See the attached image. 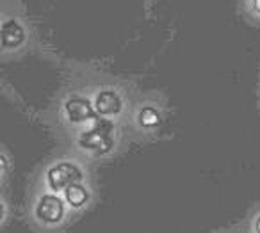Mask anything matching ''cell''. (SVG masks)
I'll return each mask as SVG.
<instances>
[{
  "label": "cell",
  "instance_id": "6da1fadb",
  "mask_svg": "<svg viewBox=\"0 0 260 233\" xmlns=\"http://www.w3.org/2000/svg\"><path fill=\"white\" fill-rule=\"evenodd\" d=\"M70 212L72 210H70L64 196L47 189V192L38 194L34 199L32 208H30V219L38 229L57 231L66 226Z\"/></svg>",
  "mask_w": 260,
  "mask_h": 233
},
{
  "label": "cell",
  "instance_id": "7a4b0ae2",
  "mask_svg": "<svg viewBox=\"0 0 260 233\" xmlns=\"http://www.w3.org/2000/svg\"><path fill=\"white\" fill-rule=\"evenodd\" d=\"M116 143V125L109 118H98L91 125L80 128L77 146L93 157L109 155Z\"/></svg>",
  "mask_w": 260,
  "mask_h": 233
},
{
  "label": "cell",
  "instance_id": "3957f363",
  "mask_svg": "<svg viewBox=\"0 0 260 233\" xmlns=\"http://www.w3.org/2000/svg\"><path fill=\"white\" fill-rule=\"evenodd\" d=\"M84 178H86L84 169L73 160H59L52 164L45 173L47 189L57 194H62L73 183L84 182Z\"/></svg>",
  "mask_w": 260,
  "mask_h": 233
},
{
  "label": "cell",
  "instance_id": "277c9868",
  "mask_svg": "<svg viewBox=\"0 0 260 233\" xmlns=\"http://www.w3.org/2000/svg\"><path fill=\"white\" fill-rule=\"evenodd\" d=\"M62 116H64L68 125L80 126V128L91 125L100 118L96 114L93 100L82 96V94H72V96L66 98L64 104H62Z\"/></svg>",
  "mask_w": 260,
  "mask_h": 233
},
{
  "label": "cell",
  "instance_id": "5b68a950",
  "mask_svg": "<svg viewBox=\"0 0 260 233\" xmlns=\"http://www.w3.org/2000/svg\"><path fill=\"white\" fill-rule=\"evenodd\" d=\"M93 104L94 109H96V114L100 118L109 119H114L125 109V102H123L121 94L116 89H111V87H104V89L96 91L93 96Z\"/></svg>",
  "mask_w": 260,
  "mask_h": 233
},
{
  "label": "cell",
  "instance_id": "8992f818",
  "mask_svg": "<svg viewBox=\"0 0 260 233\" xmlns=\"http://www.w3.org/2000/svg\"><path fill=\"white\" fill-rule=\"evenodd\" d=\"M0 34H2V48L4 50H16L27 40L25 29L16 20H6V22H2Z\"/></svg>",
  "mask_w": 260,
  "mask_h": 233
},
{
  "label": "cell",
  "instance_id": "52a82bcc",
  "mask_svg": "<svg viewBox=\"0 0 260 233\" xmlns=\"http://www.w3.org/2000/svg\"><path fill=\"white\" fill-rule=\"evenodd\" d=\"M64 196L66 203H68L70 210L72 212H82L89 207L91 203V190L86 187V183L80 182V183H73L70 185L68 189L62 192Z\"/></svg>",
  "mask_w": 260,
  "mask_h": 233
},
{
  "label": "cell",
  "instance_id": "ba28073f",
  "mask_svg": "<svg viewBox=\"0 0 260 233\" xmlns=\"http://www.w3.org/2000/svg\"><path fill=\"white\" fill-rule=\"evenodd\" d=\"M136 119H138L139 126L145 130H153L162 123V114L157 107L153 105H143L139 107L138 114H136Z\"/></svg>",
  "mask_w": 260,
  "mask_h": 233
},
{
  "label": "cell",
  "instance_id": "9c48e42d",
  "mask_svg": "<svg viewBox=\"0 0 260 233\" xmlns=\"http://www.w3.org/2000/svg\"><path fill=\"white\" fill-rule=\"evenodd\" d=\"M249 233H260V212L249 222Z\"/></svg>",
  "mask_w": 260,
  "mask_h": 233
},
{
  "label": "cell",
  "instance_id": "30bf717a",
  "mask_svg": "<svg viewBox=\"0 0 260 233\" xmlns=\"http://www.w3.org/2000/svg\"><path fill=\"white\" fill-rule=\"evenodd\" d=\"M251 6H253V9L260 15V0H251Z\"/></svg>",
  "mask_w": 260,
  "mask_h": 233
}]
</instances>
